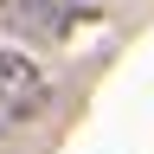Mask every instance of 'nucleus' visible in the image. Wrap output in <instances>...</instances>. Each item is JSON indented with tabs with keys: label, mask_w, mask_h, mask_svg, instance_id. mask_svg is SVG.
<instances>
[{
	"label": "nucleus",
	"mask_w": 154,
	"mask_h": 154,
	"mask_svg": "<svg viewBox=\"0 0 154 154\" xmlns=\"http://www.w3.org/2000/svg\"><path fill=\"white\" fill-rule=\"evenodd\" d=\"M0 7H7V0H0Z\"/></svg>",
	"instance_id": "7ed1b4c3"
},
{
	"label": "nucleus",
	"mask_w": 154,
	"mask_h": 154,
	"mask_svg": "<svg viewBox=\"0 0 154 154\" xmlns=\"http://www.w3.org/2000/svg\"><path fill=\"white\" fill-rule=\"evenodd\" d=\"M45 96H51L45 71H38L26 51H7V45H0V128L38 116V109H45Z\"/></svg>",
	"instance_id": "f257e3e1"
},
{
	"label": "nucleus",
	"mask_w": 154,
	"mask_h": 154,
	"mask_svg": "<svg viewBox=\"0 0 154 154\" xmlns=\"http://www.w3.org/2000/svg\"><path fill=\"white\" fill-rule=\"evenodd\" d=\"M90 13H103V0H19L13 26L26 38H64L71 19H90Z\"/></svg>",
	"instance_id": "f03ea898"
}]
</instances>
